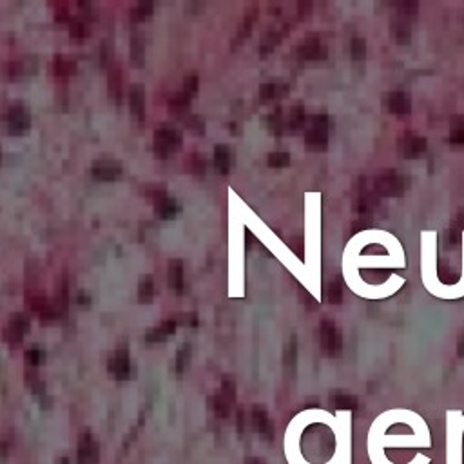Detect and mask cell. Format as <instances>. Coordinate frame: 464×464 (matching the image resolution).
Wrapping results in <instances>:
<instances>
[{"label": "cell", "mask_w": 464, "mask_h": 464, "mask_svg": "<svg viewBox=\"0 0 464 464\" xmlns=\"http://www.w3.org/2000/svg\"><path fill=\"white\" fill-rule=\"evenodd\" d=\"M296 363H298V341H296V336H292L288 339V343L285 345L283 350V367L287 374L294 376L296 372Z\"/></svg>", "instance_id": "cell-22"}, {"label": "cell", "mask_w": 464, "mask_h": 464, "mask_svg": "<svg viewBox=\"0 0 464 464\" xmlns=\"http://www.w3.org/2000/svg\"><path fill=\"white\" fill-rule=\"evenodd\" d=\"M176 327H178V323L174 321V318L165 319V321L161 323V325L151 328V330L145 334V341L147 343H163V341H167V339H169L172 334L176 332Z\"/></svg>", "instance_id": "cell-17"}, {"label": "cell", "mask_w": 464, "mask_h": 464, "mask_svg": "<svg viewBox=\"0 0 464 464\" xmlns=\"http://www.w3.org/2000/svg\"><path fill=\"white\" fill-rule=\"evenodd\" d=\"M267 128L270 134L274 137H281L285 132V117L281 114V108H276L269 117H267Z\"/></svg>", "instance_id": "cell-28"}, {"label": "cell", "mask_w": 464, "mask_h": 464, "mask_svg": "<svg viewBox=\"0 0 464 464\" xmlns=\"http://www.w3.org/2000/svg\"><path fill=\"white\" fill-rule=\"evenodd\" d=\"M79 464H98L100 463V445L94 439L91 432H83L79 441V454H77Z\"/></svg>", "instance_id": "cell-9"}, {"label": "cell", "mask_w": 464, "mask_h": 464, "mask_svg": "<svg viewBox=\"0 0 464 464\" xmlns=\"http://www.w3.org/2000/svg\"><path fill=\"white\" fill-rule=\"evenodd\" d=\"M327 298L328 303L330 305H341L343 301V287H341V279L334 278L327 287Z\"/></svg>", "instance_id": "cell-33"}, {"label": "cell", "mask_w": 464, "mask_h": 464, "mask_svg": "<svg viewBox=\"0 0 464 464\" xmlns=\"http://www.w3.org/2000/svg\"><path fill=\"white\" fill-rule=\"evenodd\" d=\"M152 143H154V152H157V157L167 158L180 151L181 145H183V137H181V131H178L174 125H171V123H163V125H160V128L154 131Z\"/></svg>", "instance_id": "cell-3"}, {"label": "cell", "mask_w": 464, "mask_h": 464, "mask_svg": "<svg viewBox=\"0 0 464 464\" xmlns=\"http://www.w3.org/2000/svg\"><path fill=\"white\" fill-rule=\"evenodd\" d=\"M54 13H57V20H60V22H62V20H65L68 19V6L65 4H59L57 6V11H54Z\"/></svg>", "instance_id": "cell-47"}, {"label": "cell", "mask_w": 464, "mask_h": 464, "mask_svg": "<svg viewBox=\"0 0 464 464\" xmlns=\"http://www.w3.org/2000/svg\"><path fill=\"white\" fill-rule=\"evenodd\" d=\"M24 359L30 367H39V365L46 361V352L40 347H31L26 350Z\"/></svg>", "instance_id": "cell-35"}, {"label": "cell", "mask_w": 464, "mask_h": 464, "mask_svg": "<svg viewBox=\"0 0 464 464\" xmlns=\"http://www.w3.org/2000/svg\"><path fill=\"white\" fill-rule=\"evenodd\" d=\"M108 372L109 376L112 379H117V381H128V379H131V357H129L128 348H117V352L109 357Z\"/></svg>", "instance_id": "cell-8"}, {"label": "cell", "mask_w": 464, "mask_h": 464, "mask_svg": "<svg viewBox=\"0 0 464 464\" xmlns=\"http://www.w3.org/2000/svg\"><path fill=\"white\" fill-rule=\"evenodd\" d=\"M332 405L339 410H354L356 408V399L350 396H343V394H336L332 397Z\"/></svg>", "instance_id": "cell-38"}, {"label": "cell", "mask_w": 464, "mask_h": 464, "mask_svg": "<svg viewBox=\"0 0 464 464\" xmlns=\"http://www.w3.org/2000/svg\"><path fill=\"white\" fill-rule=\"evenodd\" d=\"M152 11H154V4L152 2H140L131 10V19L132 24H140V22H147V20H151Z\"/></svg>", "instance_id": "cell-26"}, {"label": "cell", "mask_w": 464, "mask_h": 464, "mask_svg": "<svg viewBox=\"0 0 464 464\" xmlns=\"http://www.w3.org/2000/svg\"><path fill=\"white\" fill-rule=\"evenodd\" d=\"M154 214H157L158 220H174L178 214V201L171 196H161L154 201Z\"/></svg>", "instance_id": "cell-19"}, {"label": "cell", "mask_w": 464, "mask_h": 464, "mask_svg": "<svg viewBox=\"0 0 464 464\" xmlns=\"http://www.w3.org/2000/svg\"><path fill=\"white\" fill-rule=\"evenodd\" d=\"M112 53H111V46H109V42H105V44L102 46V49H100V60H102L103 65H108V62L111 60Z\"/></svg>", "instance_id": "cell-44"}, {"label": "cell", "mask_w": 464, "mask_h": 464, "mask_svg": "<svg viewBox=\"0 0 464 464\" xmlns=\"http://www.w3.org/2000/svg\"><path fill=\"white\" fill-rule=\"evenodd\" d=\"M446 464H464V412L446 410Z\"/></svg>", "instance_id": "cell-1"}, {"label": "cell", "mask_w": 464, "mask_h": 464, "mask_svg": "<svg viewBox=\"0 0 464 464\" xmlns=\"http://www.w3.org/2000/svg\"><path fill=\"white\" fill-rule=\"evenodd\" d=\"M236 401V383L229 376L223 377L221 388L218 396L214 397V414L221 419H227L232 412V405Z\"/></svg>", "instance_id": "cell-6"}, {"label": "cell", "mask_w": 464, "mask_h": 464, "mask_svg": "<svg viewBox=\"0 0 464 464\" xmlns=\"http://www.w3.org/2000/svg\"><path fill=\"white\" fill-rule=\"evenodd\" d=\"M310 10H312V4H310V2H299V6H298L299 19H305V17H308Z\"/></svg>", "instance_id": "cell-45"}, {"label": "cell", "mask_w": 464, "mask_h": 464, "mask_svg": "<svg viewBox=\"0 0 464 464\" xmlns=\"http://www.w3.org/2000/svg\"><path fill=\"white\" fill-rule=\"evenodd\" d=\"M53 71L57 77L60 79H64V77H71L77 71V64H74V60H71L69 57H57L53 62Z\"/></svg>", "instance_id": "cell-27"}, {"label": "cell", "mask_w": 464, "mask_h": 464, "mask_svg": "<svg viewBox=\"0 0 464 464\" xmlns=\"http://www.w3.org/2000/svg\"><path fill=\"white\" fill-rule=\"evenodd\" d=\"M167 283L172 292L178 296L185 292V278H183V261L181 259H172L167 269Z\"/></svg>", "instance_id": "cell-15"}, {"label": "cell", "mask_w": 464, "mask_h": 464, "mask_svg": "<svg viewBox=\"0 0 464 464\" xmlns=\"http://www.w3.org/2000/svg\"><path fill=\"white\" fill-rule=\"evenodd\" d=\"M37 68H31L30 60H19V62H11L8 65V77L13 80L20 79V77H26V74H31V71H34Z\"/></svg>", "instance_id": "cell-29"}, {"label": "cell", "mask_w": 464, "mask_h": 464, "mask_svg": "<svg viewBox=\"0 0 464 464\" xmlns=\"http://www.w3.org/2000/svg\"><path fill=\"white\" fill-rule=\"evenodd\" d=\"M330 128H332V122H330L328 114H316L308 120L307 128H305V145L308 151H327Z\"/></svg>", "instance_id": "cell-2"}, {"label": "cell", "mask_w": 464, "mask_h": 464, "mask_svg": "<svg viewBox=\"0 0 464 464\" xmlns=\"http://www.w3.org/2000/svg\"><path fill=\"white\" fill-rule=\"evenodd\" d=\"M129 53H131L132 64L140 68L143 64V57H145V44H143L142 37L138 33H132L131 46H129Z\"/></svg>", "instance_id": "cell-25"}, {"label": "cell", "mask_w": 464, "mask_h": 464, "mask_svg": "<svg viewBox=\"0 0 464 464\" xmlns=\"http://www.w3.org/2000/svg\"><path fill=\"white\" fill-rule=\"evenodd\" d=\"M183 123H185V128L189 129V131L198 134V137L205 134V122H203L200 117H196V114H189L187 118H183Z\"/></svg>", "instance_id": "cell-36"}, {"label": "cell", "mask_w": 464, "mask_h": 464, "mask_svg": "<svg viewBox=\"0 0 464 464\" xmlns=\"http://www.w3.org/2000/svg\"><path fill=\"white\" fill-rule=\"evenodd\" d=\"M307 112L301 105H294L290 111L287 112L285 117V132L287 134H296L298 131H301L303 128H307Z\"/></svg>", "instance_id": "cell-16"}, {"label": "cell", "mask_w": 464, "mask_h": 464, "mask_svg": "<svg viewBox=\"0 0 464 464\" xmlns=\"http://www.w3.org/2000/svg\"><path fill=\"white\" fill-rule=\"evenodd\" d=\"M191 345H181L180 350L176 352V361H174V370L176 374H183L189 367V363H191Z\"/></svg>", "instance_id": "cell-31"}, {"label": "cell", "mask_w": 464, "mask_h": 464, "mask_svg": "<svg viewBox=\"0 0 464 464\" xmlns=\"http://www.w3.org/2000/svg\"><path fill=\"white\" fill-rule=\"evenodd\" d=\"M108 88H109V97L114 100V103H120V98H122V73H120V69L114 68V65L109 69Z\"/></svg>", "instance_id": "cell-23"}, {"label": "cell", "mask_w": 464, "mask_h": 464, "mask_svg": "<svg viewBox=\"0 0 464 464\" xmlns=\"http://www.w3.org/2000/svg\"><path fill=\"white\" fill-rule=\"evenodd\" d=\"M198 88H200V80L196 74H187L185 80H183V91H185L189 97H194L198 93Z\"/></svg>", "instance_id": "cell-40"}, {"label": "cell", "mask_w": 464, "mask_h": 464, "mask_svg": "<svg viewBox=\"0 0 464 464\" xmlns=\"http://www.w3.org/2000/svg\"><path fill=\"white\" fill-rule=\"evenodd\" d=\"M154 299V281L151 276H143L138 281V301L142 305L152 303Z\"/></svg>", "instance_id": "cell-24"}, {"label": "cell", "mask_w": 464, "mask_h": 464, "mask_svg": "<svg viewBox=\"0 0 464 464\" xmlns=\"http://www.w3.org/2000/svg\"><path fill=\"white\" fill-rule=\"evenodd\" d=\"M123 174L122 163L114 158H98L91 165V176L97 181H117Z\"/></svg>", "instance_id": "cell-7"}, {"label": "cell", "mask_w": 464, "mask_h": 464, "mask_svg": "<svg viewBox=\"0 0 464 464\" xmlns=\"http://www.w3.org/2000/svg\"><path fill=\"white\" fill-rule=\"evenodd\" d=\"M298 57L301 60H323L327 59V48L316 37L303 40L298 48Z\"/></svg>", "instance_id": "cell-14"}, {"label": "cell", "mask_w": 464, "mask_h": 464, "mask_svg": "<svg viewBox=\"0 0 464 464\" xmlns=\"http://www.w3.org/2000/svg\"><path fill=\"white\" fill-rule=\"evenodd\" d=\"M191 98L185 91H180L169 100V112L174 117L187 118L189 117V109H191Z\"/></svg>", "instance_id": "cell-21"}, {"label": "cell", "mask_w": 464, "mask_h": 464, "mask_svg": "<svg viewBox=\"0 0 464 464\" xmlns=\"http://www.w3.org/2000/svg\"><path fill=\"white\" fill-rule=\"evenodd\" d=\"M30 328H31V323L26 314H22V312L13 314V316L10 318V323L6 325L4 339L8 343H11V345H19V343L24 339L26 334L30 332Z\"/></svg>", "instance_id": "cell-10"}, {"label": "cell", "mask_w": 464, "mask_h": 464, "mask_svg": "<svg viewBox=\"0 0 464 464\" xmlns=\"http://www.w3.org/2000/svg\"><path fill=\"white\" fill-rule=\"evenodd\" d=\"M352 57L356 60H361L365 57V42L363 40H352Z\"/></svg>", "instance_id": "cell-42"}, {"label": "cell", "mask_w": 464, "mask_h": 464, "mask_svg": "<svg viewBox=\"0 0 464 464\" xmlns=\"http://www.w3.org/2000/svg\"><path fill=\"white\" fill-rule=\"evenodd\" d=\"M77 303L80 305V308H89L91 307V298H89L85 292H80L79 296H77Z\"/></svg>", "instance_id": "cell-46"}, {"label": "cell", "mask_w": 464, "mask_h": 464, "mask_svg": "<svg viewBox=\"0 0 464 464\" xmlns=\"http://www.w3.org/2000/svg\"><path fill=\"white\" fill-rule=\"evenodd\" d=\"M250 423H252V428H254L258 434L263 435L265 439H272L274 425L263 406L254 405V408L250 412Z\"/></svg>", "instance_id": "cell-11"}, {"label": "cell", "mask_w": 464, "mask_h": 464, "mask_svg": "<svg viewBox=\"0 0 464 464\" xmlns=\"http://www.w3.org/2000/svg\"><path fill=\"white\" fill-rule=\"evenodd\" d=\"M60 464H69V459H68V457H64V459L60 461Z\"/></svg>", "instance_id": "cell-50"}, {"label": "cell", "mask_w": 464, "mask_h": 464, "mask_svg": "<svg viewBox=\"0 0 464 464\" xmlns=\"http://www.w3.org/2000/svg\"><path fill=\"white\" fill-rule=\"evenodd\" d=\"M254 241H256L254 234H252L250 230H247V232H245V247H247V249H252V243H254Z\"/></svg>", "instance_id": "cell-48"}, {"label": "cell", "mask_w": 464, "mask_h": 464, "mask_svg": "<svg viewBox=\"0 0 464 464\" xmlns=\"http://www.w3.org/2000/svg\"><path fill=\"white\" fill-rule=\"evenodd\" d=\"M214 167L221 176H227L232 169V151L227 143H218L214 147Z\"/></svg>", "instance_id": "cell-18"}, {"label": "cell", "mask_w": 464, "mask_h": 464, "mask_svg": "<svg viewBox=\"0 0 464 464\" xmlns=\"http://www.w3.org/2000/svg\"><path fill=\"white\" fill-rule=\"evenodd\" d=\"M189 167H191L192 174H196V176H203V174H205V169H207L205 158L201 157V154H192L191 165Z\"/></svg>", "instance_id": "cell-39"}, {"label": "cell", "mask_w": 464, "mask_h": 464, "mask_svg": "<svg viewBox=\"0 0 464 464\" xmlns=\"http://www.w3.org/2000/svg\"><path fill=\"white\" fill-rule=\"evenodd\" d=\"M69 34H71V39L74 40H83L89 34L88 24H85L82 19L73 20V22H71V31H69Z\"/></svg>", "instance_id": "cell-37"}, {"label": "cell", "mask_w": 464, "mask_h": 464, "mask_svg": "<svg viewBox=\"0 0 464 464\" xmlns=\"http://www.w3.org/2000/svg\"><path fill=\"white\" fill-rule=\"evenodd\" d=\"M174 321L178 323V325H185V327H196L198 325V316L196 314H178V316H174Z\"/></svg>", "instance_id": "cell-41"}, {"label": "cell", "mask_w": 464, "mask_h": 464, "mask_svg": "<svg viewBox=\"0 0 464 464\" xmlns=\"http://www.w3.org/2000/svg\"><path fill=\"white\" fill-rule=\"evenodd\" d=\"M245 464H267L263 459H258V457H250V459L245 461Z\"/></svg>", "instance_id": "cell-49"}, {"label": "cell", "mask_w": 464, "mask_h": 464, "mask_svg": "<svg viewBox=\"0 0 464 464\" xmlns=\"http://www.w3.org/2000/svg\"><path fill=\"white\" fill-rule=\"evenodd\" d=\"M290 247H292V250L294 252H296V254H298V258H301L303 259V256H305V249H303V240H301V238H296V240H290Z\"/></svg>", "instance_id": "cell-43"}, {"label": "cell", "mask_w": 464, "mask_h": 464, "mask_svg": "<svg viewBox=\"0 0 464 464\" xmlns=\"http://www.w3.org/2000/svg\"><path fill=\"white\" fill-rule=\"evenodd\" d=\"M129 111L138 122L145 120V89L140 83H134L129 89Z\"/></svg>", "instance_id": "cell-13"}, {"label": "cell", "mask_w": 464, "mask_h": 464, "mask_svg": "<svg viewBox=\"0 0 464 464\" xmlns=\"http://www.w3.org/2000/svg\"><path fill=\"white\" fill-rule=\"evenodd\" d=\"M290 161H292V157L283 151L270 152L267 157V165L272 167V169H283V167L290 165Z\"/></svg>", "instance_id": "cell-32"}, {"label": "cell", "mask_w": 464, "mask_h": 464, "mask_svg": "<svg viewBox=\"0 0 464 464\" xmlns=\"http://www.w3.org/2000/svg\"><path fill=\"white\" fill-rule=\"evenodd\" d=\"M6 129L10 137H24L31 129V111L24 103H13L6 112Z\"/></svg>", "instance_id": "cell-4"}, {"label": "cell", "mask_w": 464, "mask_h": 464, "mask_svg": "<svg viewBox=\"0 0 464 464\" xmlns=\"http://www.w3.org/2000/svg\"><path fill=\"white\" fill-rule=\"evenodd\" d=\"M279 40H281V34L278 31H269V33H265L263 40H261V48H259V53L269 54L270 51L276 49V46L279 44Z\"/></svg>", "instance_id": "cell-34"}, {"label": "cell", "mask_w": 464, "mask_h": 464, "mask_svg": "<svg viewBox=\"0 0 464 464\" xmlns=\"http://www.w3.org/2000/svg\"><path fill=\"white\" fill-rule=\"evenodd\" d=\"M290 91L287 83H278V82H270V83H263L261 88H259V100L263 103L274 102V100H278V98L287 97V93Z\"/></svg>", "instance_id": "cell-20"}, {"label": "cell", "mask_w": 464, "mask_h": 464, "mask_svg": "<svg viewBox=\"0 0 464 464\" xmlns=\"http://www.w3.org/2000/svg\"><path fill=\"white\" fill-rule=\"evenodd\" d=\"M461 278L455 285H443L439 292V299H446V301H455V299L464 298V230L461 236Z\"/></svg>", "instance_id": "cell-12"}, {"label": "cell", "mask_w": 464, "mask_h": 464, "mask_svg": "<svg viewBox=\"0 0 464 464\" xmlns=\"http://www.w3.org/2000/svg\"><path fill=\"white\" fill-rule=\"evenodd\" d=\"M256 13H258V8H252V10H249L247 13H245V19H243V24L240 26V30H238V37H236L234 42H241V40H245L247 37L250 34V31H252V24H254L256 20Z\"/></svg>", "instance_id": "cell-30"}, {"label": "cell", "mask_w": 464, "mask_h": 464, "mask_svg": "<svg viewBox=\"0 0 464 464\" xmlns=\"http://www.w3.org/2000/svg\"><path fill=\"white\" fill-rule=\"evenodd\" d=\"M319 345H321V350L325 356L337 357L341 354V332L336 327V323L330 321V319H323L321 321V327H319Z\"/></svg>", "instance_id": "cell-5"}]
</instances>
